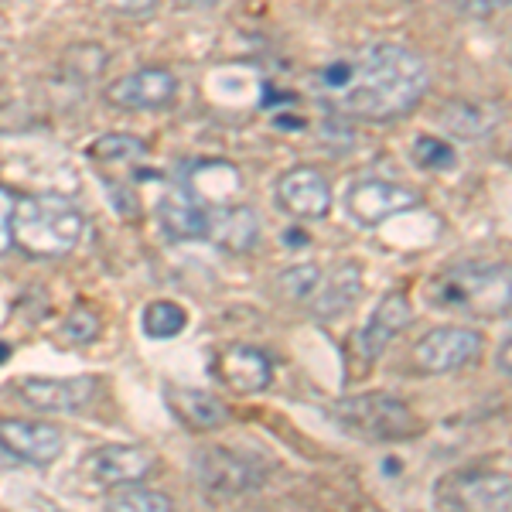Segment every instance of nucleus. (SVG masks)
Returning <instances> with one entry per match:
<instances>
[{
  "instance_id": "f257e3e1",
  "label": "nucleus",
  "mask_w": 512,
  "mask_h": 512,
  "mask_svg": "<svg viewBox=\"0 0 512 512\" xmlns=\"http://www.w3.org/2000/svg\"><path fill=\"white\" fill-rule=\"evenodd\" d=\"M318 89L332 106L355 120L407 117L424 99L431 76L427 62L403 45H369L352 59H338L318 72Z\"/></svg>"
},
{
  "instance_id": "f03ea898",
  "label": "nucleus",
  "mask_w": 512,
  "mask_h": 512,
  "mask_svg": "<svg viewBox=\"0 0 512 512\" xmlns=\"http://www.w3.org/2000/svg\"><path fill=\"white\" fill-rule=\"evenodd\" d=\"M431 304L451 315L492 321L512 308V263L509 260H461L431 280Z\"/></svg>"
},
{
  "instance_id": "7ed1b4c3",
  "label": "nucleus",
  "mask_w": 512,
  "mask_h": 512,
  "mask_svg": "<svg viewBox=\"0 0 512 512\" xmlns=\"http://www.w3.org/2000/svg\"><path fill=\"white\" fill-rule=\"evenodd\" d=\"M86 219L72 198L45 192L18 198L11 216V239L21 253L35 260H59L79 246Z\"/></svg>"
},
{
  "instance_id": "20e7f679",
  "label": "nucleus",
  "mask_w": 512,
  "mask_h": 512,
  "mask_svg": "<svg viewBox=\"0 0 512 512\" xmlns=\"http://www.w3.org/2000/svg\"><path fill=\"white\" fill-rule=\"evenodd\" d=\"M332 417L338 427H345L349 434L362 437V441H407L424 431L420 417L407 403H400L390 393H362V396H345L332 407Z\"/></svg>"
},
{
  "instance_id": "39448f33",
  "label": "nucleus",
  "mask_w": 512,
  "mask_h": 512,
  "mask_svg": "<svg viewBox=\"0 0 512 512\" xmlns=\"http://www.w3.org/2000/svg\"><path fill=\"white\" fill-rule=\"evenodd\" d=\"M434 502L444 509H475V512H506L512 509V478L489 468H468L441 478Z\"/></svg>"
},
{
  "instance_id": "423d86ee",
  "label": "nucleus",
  "mask_w": 512,
  "mask_h": 512,
  "mask_svg": "<svg viewBox=\"0 0 512 512\" xmlns=\"http://www.w3.org/2000/svg\"><path fill=\"white\" fill-rule=\"evenodd\" d=\"M482 349H485V338L478 335L475 328L441 325L420 338L410 359H414L417 373L441 376V373H454V369L472 366V362L482 359Z\"/></svg>"
},
{
  "instance_id": "0eeeda50",
  "label": "nucleus",
  "mask_w": 512,
  "mask_h": 512,
  "mask_svg": "<svg viewBox=\"0 0 512 512\" xmlns=\"http://www.w3.org/2000/svg\"><path fill=\"white\" fill-rule=\"evenodd\" d=\"M192 472L212 499H236V495L256 492L263 485V475L253 461L239 458L226 448H202L192 458Z\"/></svg>"
},
{
  "instance_id": "6e6552de",
  "label": "nucleus",
  "mask_w": 512,
  "mask_h": 512,
  "mask_svg": "<svg viewBox=\"0 0 512 512\" xmlns=\"http://www.w3.org/2000/svg\"><path fill=\"white\" fill-rule=\"evenodd\" d=\"M420 202V192L386 178H362L345 192V209L359 226H383L386 219L417 209Z\"/></svg>"
},
{
  "instance_id": "1a4fd4ad",
  "label": "nucleus",
  "mask_w": 512,
  "mask_h": 512,
  "mask_svg": "<svg viewBox=\"0 0 512 512\" xmlns=\"http://www.w3.org/2000/svg\"><path fill=\"white\" fill-rule=\"evenodd\" d=\"M14 393L21 396V403L28 410L48 417H62V414H79L96 393V379L93 376H72V379H18Z\"/></svg>"
},
{
  "instance_id": "9d476101",
  "label": "nucleus",
  "mask_w": 512,
  "mask_h": 512,
  "mask_svg": "<svg viewBox=\"0 0 512 512\" xmlns=\"http://www.w3.org/2000/svg\"><path fill=\"white\" fill-rule=\"evenodd\" d=\"M178 82L168 69H137L127 72V76L113 79L106 86V99H110L117 110H130V113H144V110H161V106L175 103Z\"/></svg>"
},
{
  "instance_id": "9b49d317",
  "label": "nucleus",
  "mask_w": 512,
  "mask_h": 512,
  "mask_svg": "<svg viewBox=\"0 0 512 512\" xmlns=\"http://www.w3.org/2000/svg\"><path fill=\"white\" fill-rule=\"evenodd\" d=\"M277 202L297 219H325L332 209V185L318 168L297 164L277 178Z\"/></svg>"
},
{
  "instance_id": "f8f14e48",
  "label": "nucleus",
  "mask_w": 512,
  "mask_h": 512,
  "mask_svg": "<svg viewBox=\"0 0 512 512\" xmlns=\"http://www.w3.org/2000/svg\"><path fill=\"white\" fill-rule=\"evenodd\" d=\"M151 468L154 454L137 444H103L82 461V472L96 485H137L151 475Z\"/></svg>"
},
{
  "instance_id": "ddd939ff",
  "label": "nucleus",
  "mask_w": 512,
  "mask_h": 512,
  "mask_svg": "<svg viewBox=\"0 0 512 512\" xmlns=\"http://www.w3.org/2000/svg\"><path fill=\"white\" fill-rule=\"evenodd\" d=\"M0 448L11 458L28 461V465H52L65 448L59 427L35 424V420H0Z\"/></svg>"
},
{
  "instance_id": "4468645a",
  "label": "nucleus",
  "mask_w": 512,
  "mask_h": 512,
  "mask_svg": "<svg viewBox=\"0 0 512 512\" xmlns=\"http://www.w3.org/2000/svg\"><path fill=\"white\" fill-rule=\"evenodd\" d=\"M216 376L236 393H260L274 379V362L256 345H226L216 355Z\"/></svg>"
},
{
  "instance_id": "2eb2a0df",
  "label": "nucleus",
  "mask_w": 512,
  "mask_h": 512,
  "mask_svg": "<svg viewBox=\"0 0 512 512\" xmlns=\"http://www.w3.org/2000/svg\"><path fill=\"white\" fill-rule=\"evenodd\" d=\"M158 222L161 233L175 243H198L209 239V209L195 198V192L171 188L158 198Z\"/></svg>"
},
{
  "instance_id": "dca6fc26",
  "label": "nucleus",
  "mask_w": 512,
  "mask_h": 512,
  "mask_svg": "<svg viewBox=\"0 0 512 512\" xmlns=\"http://www.w3.org/2000/svg\"><path fill=\"white\" fill-rule=\"evenodd\" d=\"M410 321H414V308H410V297L403 291H393L386 294L383 301L376 304L373 318H369V325L362 328L359 335V352L366 362L379 359V355L386 352V345L393 342L400 332H407Z\"/></svg>"
},
{
  "instance_id": "f3484780",
  "label": "nucleus",
  "mask_w": 512,
  "mask_h": 512,
  "mask_svg": "<svg viewBox=\"0 0 512 512\" xmlns=\"http://www.w3.org/2000/svg\"><path fill=\"white\" fill-rule=\"evenodd\" d=\"M359 297H362V270H359V263L345 260L328 274L325 287L318 284L315 301H311V315H315V321H321V325H328V321L342 318L345 311H352Z\"/></svg>"
},
{
  "instance_id": "a211bd4d",
  "label": "nucleus",
  "mask_w": 512,
  "mask_h": 512,
  "mask_svg": "<svg viewBox=\"0 0 512 512\" xmlns=\"http://www.w3.org/2000/svg\"><path fill=\"white\" fill-rule=\"evenodd\" d=\"M437 123L461 140H482L502 123V106L489 99H451L437 110Z\"/></svg>"
},
{
  "instance_id": "6ab92c4d",
  "label": "nucleus",
  "mask_w": 512,
  "mask_h": 512,
  "mask_svg": "<svg viewBox=\"0 0 512 512\" xmlns=\"http://www.w3.org/2000/svg\"><path fill=\"white\" fill-rule=\"evenodd\" d=\"M209 239L226 253H250L260 239V219L243 202L219 205L209 212Z\"/></svg>"
},
{
  "instance_id": "aec40b11",
  "label": "nucleus",
  "mask_w": 512,
  "mask_h": 512,
  "mask_svg": "<svg viewBox=\"0 0 512 512\" xmlns=\"http://www.w3.org/2000/svg\"><path fill=\"white\" fill-rule=\"evenodd\" d=\"M168 407L192 431H216L229 420V407L219 396L192 390V386H168Z\"/></svg>"
},
{
  "instance_id": "412c9836",
  "label": "nucleus",
  "mask_w": 512,
  "mask_h": 512,
  "mask_svg": "<svg viewBox=\"0 0 512 512\" xmlns=\"http://www.w3.org/2000/svg\"><path fill=\"white\" fill-rule=\"evenodd\" d=\"M140 325H144L147 338H175L185 332L188 315L175 301H151L140 315Z\"/></svg>"
},
{
  "instance_id": "4be33fe9",
  "label": "nucleus",
  "mask_w": 512,
  "mask_h": 512,
  "mask_svg": "<svg viewBox=\"0 0 512 512\" xmlns=\"http://www.w3.org/2000/svg\"><path fill=\"white\" fill-rule=\"evenodd\" d=\"M89 158L99 164H127V161H140L147 154V144L130 134H103L89 144Z\"/></svg>"
},
{
  "instance_id": "5701e85b",
  "label": "nucleus",
  "mask_w": 512,
  "mask_h": 512,
  "mask_svg": "<svg viewBox=\"0 0 512 512\" xmlns=\"http://www.w3.org/2000/svg\"><path fill=\"white\" fill-rule=\"evenodd\" d=\"M318 284H321L318 263H297V267H287L284 274L277 277V287L291 297V301H311Z\"/></svg>"
},
{
  "instance_id": "b1692460",
  "label": "nucleus",
  "mask_w": 512,
  "mask_h": 512,
  "mask_svg": "<svg viewBox=\"0 0 512 512\" xmlns=\"http://www.w3.org/2000/svg\"><path fill=\"white\" fill-rule=\"evenodd\" d=\"M110 509L117 512H168L171 509V499L164 492H151V489H123L117 495H110V502H106Z\"/></svg>"
},
{
  "instance_id": "393cba45",
  "label": "nucleus",
  "mask_w": 512,
  "mask_h": 512,
  "mask_svg": "<svg viewBox=\"0 0 512 512\" xmlns=\"http://www.w3.org/2000/svg\"><path fill=\"white\" fill-rule=\"evenodd\" d=\"M414 161L424 171H451L458 164V154L448 140H437V137H417L414 144Z\"/></svg>"
},
{
  "instance_id": "a878e982",
  "label": "nucleus",
  "mask_w": 512,
  "mask_h": 512,
  "mask_svg": "<svg viewBox=\"0 0 512 512\" xmlns=\"http://www.w3.org/2000/svg\"><path fill=\"white\" fill-rule=\"evenodd\" d=\"M62 335L72 345H89L99 338V318L93 308H72L69 318L62 321Z\"/></svg>"
},
{
  "instance_id": "bb28decb",
  "label": "nucleus",
  "mask_w": 512,
  "mask_h": 512,
  "mask_svg": "<svg viewBox=\"0 0 512 512\" xmlns=\"http://www.w3.org/2000/svg\"><path fill=\"white\" fill-rule=\"evenodd\" d=\"M14 205H18V198H14V192H11L7 185H0V256H4V253L14 246V239H11V216H14Z\"/></svg>"
},
{
  "instance_id": "cd10ccee",
  "label": "nucleus",
  "mask_w": 512,
  "mask_h": 512,
  "mask_svg": "<svg viewBox=\"0 0 512 512\" xmlns=\"http://www.w3.org/2000/svg\"><path fill=\"white\" fill-rule=\"evenodd\" d=\"M106 188H110V195H113V202H117L123 219H140V198L137 195H127V188L117 185V181H106Z\"/></svg>"
},
{
  "instance_id": "c85d7f7f",
  "label": "nucleus",
  "mask_w": 512,
  "mask_h": 512,
  "mask_svg": "<svg viewBox=\"0 0 512 512\" xmlns=\"http://www.w3.org/2000/svg\"><path fill=\"white\" fill-rule=\"evenodd\" d=\"M103 7L127 14V18H144V14H151L158 7V0H103Z\"/></svg>"
},
{
  "instance_id": "c756f323",
  "label": "nucleus",
  "mask_w": 512,
  "mask_h": 512,
  "mask_svg": "<svg viewBox=\"0 0 512 512\" xmlns=\"http://www.w3.org/2000/svg\"><path fill=\"white\" fill-rule=\"evenodd\" d=\"M461 7L472 18H489V14L502 11V7H512V0H461Z\"/></svg>"
},
{
  "instance_id": "7c9ffc66",
  "label": "nucleus",
  "mask_w": 512,
  "mask_h": 512,
  "mask_svg": "<svg viewBox=\"0 0 512 512\" xmlns=\"http://www.w3.org/2000/svg\"><path fill=\"white\" fill-rule=\"evenodd\" d=\"M495 366H499V373L502 376H509L512 379V332L502 338V345H499V352H495Z\"/></svg>"
},
{
  "instance_id": "2f4dec72",
  "label": "nucleus",
  "mask_w": 512,
  "mask_h": 512,
  "mask_svg": "<svg viewBox=\"0 0 512 512\" xmlns=\"http://www.w3.org/2000/svg\"><path fill=\"white\" fill-rule=\"evenodd\" d=\"M178 7H185V11H202V7H216L219 0H175Z\"/></svg>"
},
{
  "instance_id": "473e14b6",
  "label": "nucleus",
  "mask_w": 512,
  "mask_h": 512,
  "mask_svg": "<svg viewBox=\"0 0 512 512\" xmlns=\"http://www.w3.org/2000/svg\"><path fill=\"white\" fill-rule=\"evenodd\" d=\"M284 236H287L284 239L287 246H304V243H308V233H301V229H287Z\"/></svg>"
},
{
  "instance_id": "72a5a7b5",
  "label": "nucleus",
  "mask_w": 512,
  "mask_h": 512,
  "mask_svg": "<svg viewBox=\"0 0 512 512\" xmlns=\"http://www.w3.org/2000/svg\"><path fill=\"white\" fill-rule=\"evenodd\" d=\"M277 127H280V130H304V120H294V117H284V113H280V117H277Z\"/></svg>"
},
{
  "instance_id": "f704fd0d",
  "label": "nucleus",
  "mask_w": 512,
  "mask_h": 512,
  "mask_svg": "<svg viewBox=\"0 0 512 512\" xmlns=\"http://www.w3.org/2000/svg\"><path fill=\"white\" fill-rule=\"evenodd\" d=\"M11 359V349H7V342H0V362Z\"/></svg>"
}]
</instances>
